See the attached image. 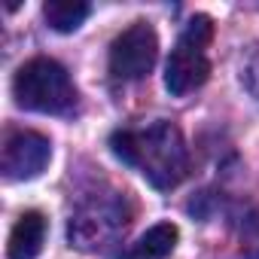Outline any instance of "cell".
Listing matches in <instances>:
<instances>
[{
  "mask_svg": "<svg viewBox=\"0 0 259 259\" xmlns=\"http://www.w3.org/2000/svg\"><path fill=\"white\" fill-rule=\"evenodd\" d=\"M113 153L144 174L156 189H174L189 168V153L180 128L171 122H153L147 128H122L110 138Z\"/></svg>",
  "mask_w": 259,
  "mask_h": 259,
  "instance_id": "1",
  "label": "cell"
},
{
  "mask_svg": "<svg viewBox=\"0 0 259 259\" xmlns=\"http://www.w3.org/2000/svg\"><path fill=\"white\" fill-rule=\"evenodd\" d=\"M13 95L19 107L34 113L67 116L76 110V89L67 70L52 58H31L22 64L13 79Z\"/></svg>",
  "mask_w": 259,
  "mask_h": 259,
  "instance_id": "2",
  "label": "cell"
},
{
  "mask_svg": "<svg viewBox=\"0 0 259 259\" xmlns=\"http://www.w3.org/2000/svg\"><path fill=\"white\" fill-rule=\"evenodd\" d=\"M210 37H213V22L207 16H195V19L186 22L183 34L177 37V43L171 49V58L165 64V89L174 98H183V95H189V92H195L207 82Z\"/></svg>",
  "mask_w": 259,
  "mask_h": 259,
  "instance_id": "3",
  "label": "cell"
},
{
  "mask_svg": "<svg viewBox=\"0 0 259 259\" xmlns=\"http://www.w3.org/2000/svg\"><path fill=\"white\" fill-rule=\"evenodd\" d=\"M159 58V37L153 25L135 22L110 46V73L116 79H144Z\"/></svg>",
  "mask_w": 259,
  "mask_h": 259,
  "instance_id": "4",
  "label": "cell"
},
{
  "mask_svg": "<svg viewBox=\"0 0 259 259\" xmlns=\"http://www.w3.org/2000/svg\"><path fill=\"white\" fill-rule=\"evenodd\" d=\"M52 159V144L46 135L22 128L13 132L4 141V153H0V171L7 180H34L46 171Z\"/></svg>",
  "mask_w": 259,
  "mask_h": 259,
  "instance_id": "5",
  "label": "cell"
},
{
  "mask_svg": "<svg viewBox=\"0 0 259 259\" xmlns=\"http://www.w3.org/2000/svg\"><path fill=\"white\" fill-rule=\"evenodd\" d=\"M46 241V217L40 210H28L19 217V223L10 232L7 256L10 259H37Z\"/></svg>",
  "mask_w": 259,
  "mask_h": 259,
  "instance_id": "6",
  "label": "cell"
},
{
  "mask_svg": "<svg viewBox=\"0 0 259 259\" xmlns=\"http://www.w3.org/2000/svg\"><path fill=\"white\" fill-rule=\"evenodd\" d=\"M177 241H180V229L174 223H159V226L147 229L119 259H165L168 253H174Z\"/></svg>",
  "mask_w": 259,
  "mask_h": 259,
  "instance_id": "7",
  "label": "cell"
},
{
  "mask_svg": "<svg viewBox=\"0 0 259 259\" xmlns=\"http://www.w3.org/2000/svg\"><path fill=\"white\" fill-rule=\"evenodd\" d=\"M89 13H92V7L82 4V0H49V4H43V19L58 34L76 31L89 19Z\"/></svg>",
  "mask_w": 259,
  "mask_h": 259,
  "instance_id": "8",
  "label": "cell"
},
{
  "mask_svg": "<svg viewBox=\"0 0 259 259\" xmlns=\"http://www.w3.org/2000/svg\"><path fill=\"white\" fill-rule=\"evenodd\" d=\"M241 82H244V89L259 101V43L250 46V52H247V58H244V64H241Z\"/></svg>",
  "mask_w": 259,
  "mask_h": 259,
  "instance_id": "9",
  "label": "cell"
},
{
  "mask_svg": "<svg viewBox=\"0 0 259 259\" xmlns=\"http://www.w3.org/2000/svg\"><path fill=\"white\" fill-rule=\"evenodd\" d=\"M247 250H256V259H259V220L250 226L247 232Z\"/></svg>",
  "mask_w": 259,
  "mask_h": 259,
  "instance_id": "10",
  "label": "cell"
}]
</instances>
